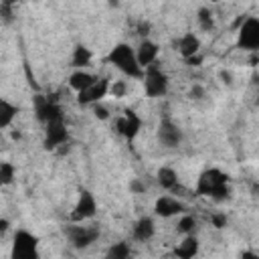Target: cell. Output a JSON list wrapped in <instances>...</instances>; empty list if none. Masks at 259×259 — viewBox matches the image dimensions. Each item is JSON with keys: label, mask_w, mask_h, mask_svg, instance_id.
<instances>
[{"label": "cell", "mask_w": 259, "mask_h": 259, "mask_svg": "<svg viewBox=\"0 0 259 259\" xmlns=\"http://www.w3.org/2000/svg\"><path fill=\"white\" fill-rule=\"evenodd\" d=\"M40 239L28 229H16L12 237V259H36Z\"/></svg>", "instance_id": "5b68a950"}, {"label": "cell", "mask_w": 259, "mask_h": 259, "mask_svg": "<svg viewBox=\"0 0 259 259\" xmlns=\"http://www.w3.org/2000/svg\"><path fill=\"white\" fill-rule=\"evenodd\" d=\"M91 61H93L91 49L85 45H75V49L71 53V67L73 69H85L91 65Z\"/></svg>", "instance_id": "44dd1931"}, {"label": "cell", "mask_w": 259, "mask_h": 259, "mask_svg": "<svg viewBox=\"0 0 259 259\" xmlns=\"http://www.w3.org/2000/svg\"><path fill=\"white\" fill-rule=\"evenodd\" d=\"M210 223H212L214 229H225L227 223H229V217H227V212H214L210 217Z\"/></svg>", "instance_id": "f546056e"}, {"label": "cell", "mask_w": 259, "mask_h": 259, "mask_svg": "<svg viewBox=\"0 0 259 259\" xmlns=\"http://www.w3.org/2000/svg\"><path fill=\"white\" fill-rule=\"evenodd\" d=\"M237 47L247 53H259V16H247L237 30Z\"/></svg>", "instance_id": "52a82bcc"}, {"label": "cell", "mask_w": 259, "mask_h": 259, "mask_svg": "<svg viewBox=\"0 0 259 259\" xmlns=\"http://www.w3.org/2000/svg\"><path fill=\"white\" fill-rule=\"evenodd\" d=\"M34 115L42 125L49 123V121L65 117L61 103L55 97H49V95H34Z\"/></svg>", "instance_id": "9c48e42d"}, {"label": "cell", "mask_w": 259, "mask_h": 259, "mask_svg": "<svg viewBox=\"0 0 259 259\" xmlns=\"http://www.w3.org/2000/svg\"><path fill=\"white\" fill-rule=\"evenodd\" d=\"M182 212H186V204L172 194H160L154 200V217L158 219H172Z\"/></svg>", "instance_id": "7c38bea8"}, {"label": "cell", "mask_w": 259, "mask_h": 259, "mask_svg": "<svg viewBox=\"0 0 259 259\" xmlns=\"http://www.w3.org/2000/svg\"><path fill=\"white\" fill-rule=\"evenodd\" d=\"M18 111H20V109H18L16 103H12L10 99L2 97V99H0V130H8V127L14 123Z\"/></svg>", "instance_id": "ffe728a7"}, {"label": "cell", "mask_w": 259, "mask_h": 259, "mask_svg": "<svg viewBox=\"0 0 259 259\" xmlns=\"http://www.w3.org/2000/svg\"><path fill=\"white\" fill-rule=\"evenodd\" d=\"M97 208H99V204H97L95 194L89 188H79L77 200H75V204H73V208L69 212V221H73V223H87V221H91L97 214Z\"/></svg>", "instance_id": "8992f818"}, {"label": "cell", "mask_w": 259, "mask_h": 259, "mask_svg": "<svg viewBox=\"0 0 259 259\" xmlns=\"http://www.w3.org/2000/svg\"><path fill=\"white\" fill-rule=\"evenodd\" d=\"M196 24H198V28H200L202 32L214 30V26H217V22H214V12H212L208 6H200V8L196 10Z\"/></svg>", "instance_id": "7402d4cb"}, {"label": "cell", "mask_w": 259, "mask_h": 259, "mask_svg": "<svg viewBox=\"0 0 259 259\" xmlns=\"http://www.w3.org/2000/svg\"><path fill=\"white\" fill-rule=\"evenodd\" d=\"M93 115H95V119H99V121H107V119H109V109H107L103 103H95V105H93Z\"/></svg>", "instance_id": "f1b7e54d"}, {"label": "cell", "mask_w": 259, "mask_h": 259, "mask_svg": "<svg viewBox=\"0 0 259 259\" xmlns=\"http://www.w3.org/2000/svg\"><path fill=\"white\" fill-rule=\"evenodd\" d=\"M156 184H158L162 190H166V192L176 190L178 184H180L178 172H176L172 166H160V168L156 170Z\"/></svg>", "instance_id": "e0dca14e"}, {"label": "cell", "mask_w": 259, "mask_h": 259, "mask_svg": "<svg viewBox=\"0 0 259 259\" xmlns=\"http://www.w3.org/2000/svg\"><path fill=\"white\" fill-rule=\"evenodd\" d=\"M0 16H2V24H4V26L12 24V20H14V6H10V4H0Z\"/></svg>", "instance_id": "4316f807"}, {"label": "cell", "mask_w": 259, "mask_h": 259, "mask_svg": "<svg viewBox=\"0 0 259 259\" xmlns=\"http://www.w3.org/2000/svg\"><path fill=\"white\" fill-rule=\"evenodd\" d=\"M142 85H144V93L150 99H160L166 97L170 91V77L168 73L158 67L156 63L144 69V77H142Z\"/></svg>", "instance_id": "3957f363"}, {"label": "cell", "mask_w": 259, "mask_h": 259, "mask_svg": "<svg viewBox=\"0 0 259 259\" xmlns=\"http://www.w3.org/2000/svg\"><path fill=\"white\" fill-rule=\"evenodd\" d=\"M196 231V217L190 212H182L176 223V233L180 235H192Z\"/></svg>", "instance_id": "cb8c5ba5"}, {"label": "cell", "mask_w": 259, "mask_h": 259, "mask_svg": "<svg viewBox=\"0 0 259 259\" xmlns=\"http://www.w3.org/2000/svg\"><path fill=\"white\" fill-rule=\"evenodd\" d=\"M239 255H241V257H253V259H257V257H259V255H257V253H253V251H241Z\"/></svg>", "instance_id": "e575fe53"}, {"label": "cell", "mask_w": 259, "mask_h": 259, "mask_svg": "<svg viewBox=\"0 0 259 259\" xmlns=\"http://www.w3.org/2000/svg\"><path fill=\"white\" fill-rule=\"evenodd\" d=\"M127 91H130V85H127L125 79L111 81V85H109V95H111L113 99H123V97L127 95Z\"/></svg>", "instance_id": "484cf974"}, {"label": "cell", "mask_w": 259, "mask_h": 259, "mask_svg": "<svg viewBox=\"0 0 259 259\" xmlns=\"http://www.w3.org/2000/svg\"><path fill=\"white\" fill-rule=\"evenodd\" d=\"M182 130H180V125L172 119V117H162L160 119V123H158V127H156V140H158V144L160 146H164V148H178L180 144H182Z\"/></svg>", "instance_id": "8fae6325"}, {"label": "cell", "mask_w": 259, "mask_h": 259, "mask_svg": "<svg viewBox=\"0 0 259 259\" xmlns=\"http://www.w3.org/2000/svg\"><path fill=\"white\" fill-rule=\"evenodd\" d=\"M200 47H202L200 36L196 32H192V30H188V32H184V34H180L176 38V51L184 61L190 59V57L200 55Z\"/></svg>", "instance_id": "5bb4252c"}, {"label": "cell", "mask_w": 259, "mask_h": 259, "mask_svg": "<svg viewBox=\"0 0 259 259\" xmlns=\"http://www.w3.org/2000/svg\"><path fill=\"white\" fill-rule=\"evenodd\" d=\"M156 235V221L150 214L140 217L134 225H132V239L138 243H148L152 237Z\"/></svg>", "instance_id": "2e32d148"}, {"label": "cell", "mask_w": 259, "mask_h": 259, "mask_svg": "<svg viewBox=\"0 0 259 259\" xmlns=\"http://www.w3.org/2000/svg\"><path fill=\"white\" fill-rule=\"evenodd\" d=\"M255 105H259V91H257V95H255Z\"/></svg>", "instance_id": "8d00e7d4"}, {"label": "cell", "mask_w": 259, "mask_h": 259, "mask_svg": "<svg viewBox=\"0 0 259 259\" xmlns=\"http://www.w3.org/2000/svg\"><path fill=\"white\" fill-rule=\"evenodd\" d=\"M8 229H10V223H8V219L2 217V219H0V237H4Z\"/></svg>", "instance_id": "d6a6232c"}, {"label": "cell", "mask_w": 259, "mask_h": 259, "mask_svg": "<svg viewBox=\"0 0 259 259\" xmlns=\"http://www.w3.org/2000/svg\"><path fill=\"white\" fill-rule=\"evenodd\" d=\"M144 127V119L136 109H125L117 119H115V132L125 140L134 142Z\"/></svg>", "instance_id": "ba28073f"}, {"label": "cell", "mask_w": 259, "mask_h": 259, "mask_svg": "<svg viewBox=\"0 0 259 259\" xmlns=\"http://www.w3.org/2000/svg\"><path fill=\"white\" fill-rule=\"evenodd\" d=\"M16 178V166L8 160L0 162V186H10Z\"/></svg>", "instance_id": "d4e9b609"}, {"label": "cell", "mask_w": 259, "mask_h": 259, "mask_svg": "<svg viewBox=\"0 0 259 259\" xmlns=\"http://www.w3.org/2000/svg\"><path fill=\"white\" fill-rule=\"evenodd\" d=\"M219 77H221L223 85H233V73H231V71H221Z\"/></svg>", "instance_id": "1f68e13d"}, {"label": "cell", "mask_w": 259, "mask_h": 259, "mask_svg": "<svg viewBox=\"0 0 259 259\" xmlns=\"http://www.w3.org/2000/svg\"><path fill=\"white\" fill-rule=\"evenodd\" d=\"M67 142H69V127H67L65 117L45 123L42 146H45L47 150H57V148H61V146H67Z\"/></svg>", "instance_id": "30bf717a"}, {"label": "cell", "mask_w": 259, "mask_h": 259, "mask_svg": "<svg viewBox=\"0 0 259 259\" xmlns=\"http://www.w3.org/2000/svg\"><path fill=\"white\" fill-rule=\"evenodd\" d=\"M198 251H200V241L192 233V235H182V241L176 245L174 255L180 259H192L194 255H198Z\"/></svg>", "instance_id": "ac0fdd59"}, {"label": "cell", "mask_w": 259, "mask_h": 259, "mask_svg": "<svg viewBox=\"0 0 259 259\" xmlns=\"http://www.w3.org/2000/svg\"><path fill=\"white\" fill-rule=\"evenodd\" d=\"M105 63L115 67L123 77H130V79H142L144 77V67L140 65V61L136 57V47H132L130 42L113 45L105 57Z\"/></svg>", "instance_id": "7a4b0ae2"}, {"label": "cell", "mask_w": 259, "mask_h": 259, "mask_svg": "<svg viewBox=\"0 0 259 259\" xmlns=\"http://www.w3.org/2000/svg\"><path fill=\"white\" fill-rule=\"evenodd\" d=\"M63 233H65L69 245L77 251L91 247L101 237V231L97 225H85V223H73V221L63 229Z\"/></svg>", "instance_id": "277c9868"}, {"label": "cell", "mask_w": 259, "mask_h": 259, "mask_svg": "<svg viewBox=\"0 0 259 259\" xmlns=\"http://www.w3.org/2000/svg\"><path fill=\"white\" fill-rule=\"evenodd\" d=\"M109 85L111 81L107 77H97V81L87 87L85 91L77 93V103L79 105H95V103H101L103 97L109 95Z\"/></svg>", "instance_id": "4fadbf2b"}, {"label": "cell", "mask_w": 259, "mask_h": 259, "mask_svg": "<svg viewBox=\"0 0 259 259\" xmlns=\"http://www.w3.org/2000/svg\"><path fill=\"white\" fill-rule=\"evenodd\" d=\"M97 81V75L85 71V69H73V73L69 75V87L75 91V93H81L85 91L87 87H91L93 83Z\"/></svg>", "instance_id": "d6986e66"}, {"label": "cell", "mask_w": 259, "mask_h": 259, "mask_svg": "<svg viewBox=\"0 0 259 259\" xmlns=\"http://www.w3.org/2000/svg\"><path fill=\"white\" fill-rule=\"evenodd\" d=\"M251 192H253V196H259V184H253L251 186Z\"/></svg>", "instance_id": "d590c367"}, {"label": "cell", "mask_w": 259, "mask_h": 259, "mask_svg": "<svg viewBox=\"0 0 259 259\" xmlns=\"http://www.w3.org/2000/svg\"><path fill=\"white\" fill-rule=\"evenodd\" d=\"M206 95V91H204V87L200 85V83H194L192 87H190V91H188V97L190 99H202Z\"/></svg>", "instance_id": "4dcf8cb0"}, {"label": "cell", "mask_w": 259, "mask_h": 259, "mask_svg": "<svg viewBox=\"0 0 259 259\" xmlns=\"http://www.w3.org/2000/svg\"><path fill=\"white\" fill-rule=\"evenodd\" d=\"M210 2H221V0H210Z\"/></svg>", "instance_id": "74e56055"}, {"label": "cell", "mask_w": 259, "mask_h": 259, "mask_svg": "<svg viewBox=\"0 0 259 259\" xmlns=\"http://www.w3.org/2000/svg\"><path fill=\"white\" fill-rule=\"evenodd\" d=\"M148 190V184L142 178H132L130 180V192L132 194H144Z\"/></svg>", "instance_id": "83f0119b"}, {"label": "cell", "mask_w": 259, "mask_h": 259, "mask_svg": "<svg viewBox=\"0 0 259 259\" xmlns=\"http://www.w3.org/2000/svg\"><path fill=\"white\" fill-rule=\"evenodd\" d=\"M194 194L196 196H208L214 202H225L231 198L233 188H231V176L221 170V168H204L198 178H196V186H194Z\"/></svg>", "instance_id": "6da1fadb"}, {"label": "cell", "mask_w": 259, "mask_h": 259, "mask_svg": "<svg viewBox=\"0 0 259 259\" xmlns=\"http://www.w3.org/2000/svg\"><path fill=\"white\" fill-rule=\"evenodd\" d=\"M158 55H160V45L152 38H142L136 47V57H138V61L144 69L154 65L158 61Z\"/></svg>", "instance_id": "9a60e30c"}, {"label": "cell", "mask_w": 259, "mask_h": 259, "mask_svg": "<svg viewBox=\"0 0 259 259\" xmlns=\"http://www.w3.org/2000/svg\"><path fill=\"white\" fill-rule=\"evenodd\" d=\"M186 63H188L190 67H198V65L202 63V55H196V57H190V59H186Z\"/></svg>", "instance_id": "836d02e7"}, {"label": "cell", "mask_w": 259, "mask_h": 259, "mask_svg": "<svg viewBox=\"0 0 259 259\" xmlns=\"http://www.w3.org/2000/svg\"><path fill=\"white\" fill-rule=\"evenodd\" d=\"M132 255V245L127 241H117V243H111L105 251V257L107 259H127Z\"/></svg>", "instance_id": "603a6c76"}]
</instances>
